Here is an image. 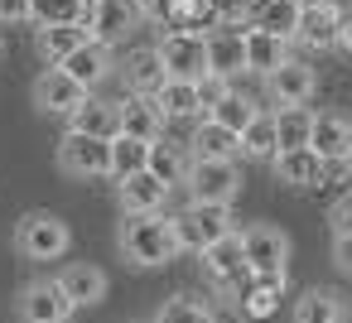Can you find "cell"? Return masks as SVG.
Masks as SVG:
<instances>
[{
  "instance_id": "b9f144b4",
  "label": "cell",
  "mask_w": 352,
  "mask_h": 323,
  "mask_svg": "<svg viewBox=\"0 0 352 323\" xmlns=\"http://www.w3.org/2000/svg\"><path fill=\"white\" fill-rule=\"evenodd\" d=\"M333 265L342 275H352V236H333Z\"/></svg>"
},
{
  "instance_id": "603a6c76",
  "label": "cell",
  "mask_w": 352,
  "mask_h": 323,
  "mask_svg": "<svg viewBox=\"0 0 352 323\" xmlns=\"http://www.w3.org/2000/svg\"><path fill=\"white\" fill-rule=\"evenodd\" d=\"M241 49H246V73H261V78H270L275 68L289 63V44L275 34H261V30H241Z\"/></svg>"
},
{
  "instance_id": "f35d334b",
  "label": "cell",
  "mask_w": 352,
  "mask_h": 323,
  "mask_svg": "<svg viewBox=\"0 0 352 323\" xmlns=\"http://www.w3.org/2000/svg\"><path fill=\"white\" fill-rule=\"evenodd\" d=\"M212 5H217V25L236 30V25L251 20V5H256V0H212Z\"/></svg>"
},
{
  "instance_id": "60d3db41",
  "label": "cell",
  "mask_w": 352,
  "mask_h": 323,
  "mask_svg": "<svg viewBox=\"0 0 352 323\" xmlns=\"http://www.w3.org/2000/svg\"><path fill=\"white\" fill-rule=\"evenodd\" d=\"M30 20V0H0V25H25Z\"/></svg>"
},
{
  "instance_id": "4dcf8cb0",
  "label": "cell",
  "mask_w": 352,
  "mask_h": 323,
  "mask_svg": "<svg viewBox=\"0 0 352 323\" xmlns=\"http://www.w3.org/2000/svg\"><path fill=\"white\" fill-rule=\"evenodd\" d=\"M145 169H150L169 193H174V188L184 183V174H188V150H184V145H174V140H155V145H150Z\"/></svg>"
},
{
  "instance_id": "30bf717a",
  "label": "cell",
  "mask_w": 352,
  "mask_h": 323,
  "mask_svg": "<svg viewBox=\"0 0 352 323\" xmlns=\"http://www.w3.org/2000/svg\"><path fill=\"white\" fill-rule=\"evenodd\" d=\"M140 0H92V15H87V34L97 44H121L140 30Z\"/></svg>"
},
{
  "instance_id": "7c38bea8",
  "label": "cell",
  "mask_w": 352,
  "mask_h": 323,
  "mask_svg": "<svg viewBox=\"0 0 352 323\" xmlns=\"http://www.w3.org/2000/svg\"><path fill=\"white\" fill-rule=\"evenodd\" d=\"M338 25H342V5H333V0H299V20H294L299 44L338 49Z\"/></svg>"
},
{
  "instance_id": "6da1fadb",
  "label": "cell",
  "mask_w": 352,
  "mask_h": 323,
  "mask_svg": "<svg viewBox=\"0 0 352 323\" xmlns=\"http://www.w3.org/2000/svg\"><path fill=\"white\" fill-rule=\"evenodd\" d=\"M121 256L140 270H155V265H169L179 256V241H174V222L164 212H126L121 222Z\"/></svg>"
},
{
  "instance_id": "ee69618b",
  "label": "cell",
  "mask_w": 352,
  "mask_h": 323,
  "mask_svg": "<svg viewBox=\"0 0 352 323\" xmlns=\"http://www.w3.org/2000/svg\"><path fill=\"white\" fill-rule=\"evenodd\" d=\"M347 164H352V155H347Z\"/></svg>"
},
{
  "instance_id": "7a4b0ae2",
  "label": "cell",
  "mask_w": 352,
  "mask_h": 323,
  "mask_svg": "<svg viewBox=\"0 0 352 323\" xmlns=\"http://www.w3.org/2000/svg\"><path fill=\"white\" fill-rule=\"evenodd\" d=\"M184 188H188V203L232 208V198L241 193V169L236 164H222V159H188Z\"/></svg>"
},
{
  "instance_id": "ac0fdd59",
  "label": "cell",
  "mask_w": 352,
  "mask_h": 323,
  "mask_svg": "<svg viewBox=\"0 0 352 323\" xmlns=\"http://www.w3.org/2000/svg\"><path fill=\"white\" fill-rule=\"evenodd\" d=\"M265 82H270V97H275L280 107H304V102L318 92V78H314V68H309V63H299V58H289L285 68H275Z\"/></svg>"
},
{
  "instance_id": "9a60e30c",
  "label": "cell",
  "mask_w": 352,
  "mask_h": 323,
  "mask_svg": "<svg viewBox=\"0 0 352 323\" xmlns=\"http://www.w3.org/2000/svg\"><path fill=\"white\" fill-rule=\"evenodd\" d=\"M82 92H92V87H102L107 78H111V68H116V58H111V49L107 44H97V39H87L78 54H68L63 63H58Z\"/></svg>"
},
{
  "instance_id": "74e56055",
  "label": "cell",
  "mask_w": 352,
  "mask_h": 323,
  "mask_svg": "<svg viewBox=\"0 0 352 323\" xmlns=\"http://www.w3.org/2000/svg\"><path fill=\"white\" fill-rule=\"evenodd\" d=\"M193 92H198V111L208 116V111H212V107H217V102H222V97L232 92V82H222V78H212V73H203V78L193 82Z\"/></svg>"
},
{
  "instance_id": "e0dca14e",
  "label": "cell",
  "mask_w": 352,
  "mask_h": 323,
  "mask_svg": "<svg viewBox=\"0 0 352 323\" xmlns=\"http://www.w3.org/2000/svg\"><path fill=\"white\" fill-rule=\"evenodd\" d=\"M208 73L222 82H236L246 73V49H241V30H212L208 34Z\"/></svg>"
},
{
  "instance_id": "8fae6325",
  "label": "cell",
  "mask_w": 352,
  "mask_h": 323,
  "mask_svg": "<svg viewBox=\"0 0 352 323\" xmlns=\"http://www.w3.org/2000/svg\"><path fill=\"white\" fill-rule=\"evenodd\" d=\"M15 313H20V323H68L73 304L58 289V280H30L15 299Z\"/></svg>"
},
{
  "instance_id": "f546056e",
  "label": "cell",
  "mask_w": 352,
  "mask_h": 323,
  "mask_svg": "<svg viewBox=\"0 0 352 323\" xmlns=\"http://www.w3.org/2000/svg\"><path fill=\"white\" fill-rule=\"evenodd\" d=\"M87 39H92V34H87V25H44L34 44H39V58L58 68V63H63L68 54H78Z\"/></svg>"
},
{
  "instance_id": "52a82bcc",
  "label": "cell",
  "mask_w": 352,
  "mask_h": 323,
  "mask_svg": "<svg viewBox=\"0 0 352 323\" xmlns=\"http://www.w3.org/2000/svg\"><path fill=\"white\" fill-rule=\"evenodd\" d=\"M58 169L68 179H107L111 174V140H92V135L68 131L58 140Z\"/></svg>"
},
{
  "instance_id": "ffe728a7",
  "label": "cell",
  "mask_w": 352,
  "mask_h": 323,
  "mask_svg": "<svg viewBox=\"0 0 352 323\" xmlns=\"http://www.w3.org/2000/svg\"><path fill=\"white\" fill-rule=\"evenodd\" d=\"M285 280H289V275H246V285L232 294V304H241L246 318H270V313L280 309Z\"/></svg>"
},
{
  "instance_id": "8d00e7d4",
  "label": "cell",
  "mask_w": 352,
  "mask_h": 323,
  "mask_svg": "<svg viewBox=\"0 0 352 323\" xmlns=\"http://www.w3.org/2000/svg\"><path fill=\"white\" fill-rule=\"evenodd\" d=\"M145 159H150V145H140V140H131V135H116V140H111V179H116V183L131 179V174H140Z\"/></svg>"
},
{
  "instance_id": "83f0119b",
  "label": "cell",
  "mask_w": 352,
  "mask_h": 323,
  "mask_svg": "<svg viewBox=\"0 0 352 323\" xmlns=\"http://www.w3.org/2000/svg\"><path fill=\"white\" fill-rule=\"evenodd\" d=\"M150 107L160 111V121H193V116H203V111H198V92H193V82H184V78H164L160 92L150 97Z\"/></svg>"
},
{
  "instance_id": "5b68a950",
  "label": "cell",
  "mask_w": 352,
  "mask_h": 323,
  "mask_svg": "<svg viewBox=\"0 0 352 323\" xmlns=\"http://www.w3.org/2000/svg\"><path fill=\"white\" fill-rule=\"evenodd\" d=\"M140 15L164 25L169 34H203L208 25H217L212 0H140Z\"/></svg>"
},
{
  "instance_id": "ba28073f",
  "label": "cell",
  "mask_w": 352,
  "mask_h": 323,
  "mask_svg": "<svg viewBox=\"0 0 352 323\" xmlns=\"http://www.w3.org/2000/svg\"><path fill=\"white\" fill-rule=\"evenodd\" d=\"M203 275H208V285L222 289V294H236V289L246 285L251 265H246V251H241V232H227L222 241H212V246L203 251Z\"/></svg>"
},
{
  "instance_id": "2e32d148",
  "label": "cell",
  "mask_w": 352,
  "mask_h": 323,
  "mask_svg": "<svg viewBox=\"0 0 352 323\" xmlns=\"http://www.w3.org/2000/svg\"><path fill=\"white\" fill-rule=\"evenodd\" d=\"M68 131H78V135H92V140H116L121 135V107L116 102H107V97H82V107L68 116Z\"/></svg>"
},
{
  "instance_id": "d6986e66",
  "label": "cell",
  "mask_w": 352,
  "mask_h": 323,
  "mask_svg": "<svg viewBox=\"0 0 352 323\" xmlns=\"http://www.w3.org/2000/svg\"><path fill=\"white\" fill-rule=\"evenodd\" d=\"M58 289L68 294V304H73V309H92V304H102V299H107V275H102L97 265H87V260H73V265H63Z\"/></svg>"
},
{
  "instance_id": "7bdbcfd3",
  "label": "cell",
  "mask_w": 352,
  "mask_h": 323,
  "mask_svg": "<svg viewBox=\"0 0 352 323\" xmlns=\"http://www.w3.org/2000/svg\"><path fill=\"white\" fill-rule=\"evenodd\" d=\"M338 49H347V54H352V5L342 10V25H338Z\"/></svg>"
},
{
  "instance_id": "4fadbf2b",
  "label": "cell",
  "mask_w": 352,
  "mask_h": 323,
  "mask_svg": "<svg viewBox=\"0 0 352 323\" xmlns=\"http://www.w3.org/2000/svg\"><path fill=\"white\" fill-rule=\"evenodd\" d=\"M82 87L63 73V68H44L39 78H34V107L44 111V116H73L78 107H82Z\"/></svg>"
},
{
  "instance_id": "d590c367",
  "label": "cell",
  "mask_w": 352,
  "mask_h": 323,
  "mask_svg": "<svg viewBox=\"0 0 352 323\" xmlns=\"http://www.w3.org/2000/svg\"><path fill=\"white\" fill-rule=\"evenodd\" d=\"M155 323H217L212 318V304L198 299V294H169L155 313Z\"/></svg>"
},
{
  "instance_id": "cb8c5ba5",
  "label": "cell",
  "mask_w": 352,
  "mask_h": 323,
  "mask_svg": "<svg viewBox=\"0 0 352 323\" xmlns=\"http://www.w3.org/2000/svg\"><path fill=\"white\" fill-rule=\"evenodd\" d=\"M121 78H126V87H131V97H155V92H160V82H164V68H160L155 44L131 49V54H126V63H121Z\"/></svg>"
},
{
  "instance_id": "d6a6232c",
  "label": "cell",
  "mask_w": 352,
  "mask_h": 323,
  "mask_svg": "<svg viewBox=\"0 0 352 323\" xmlns=\"http://www.w3.org/2000/svg\"><path fill=\"white\" fill-rule=\"evenodd\" d=\"M92 0H30V20L44 25H87Z\"/></svg>"
},
{
  "instance_id": "3957f363",
  "label": "cell",
  "mask_w": 352,
  "mask_h": 323,
  "mask_svg": "<svg viewBox=\"0 0 352 323\" xmlns=\"http://www.w3.org/2000/svg\"><path fill=\"white\" fill-rule=\"evenodd\" d=\"M169 222H174L179 251H193V256H203L212 241H222V236L232 232V212H227V208H208V203H188V208L174 212Z\"/></svg>"
},
{
  "instance_id": "e575fe53",
  "label": "cell",
  "mask_w": 352,
  "mask_h": 323,
  "mask_svg": "<svg viewBox=\"0 0 352 323\" xmlns=\"http://www.w3.org/2000/svg\"><path fill=\"white\" fill-rule=\"evenodd\" d=\"M256 111H261V107H256V97H241V92L232 87V92H227V97H222V102H217V107L208 111V121L227 126L232 135H241V131H246V126L256 121Z\"/></svg>"
},
{
  "instance_id": "277c9868",
  "label": "cell",
  "mask_w": 352,
  "mask_h": 323,
  "mask_svg": "<svg viewBox=\"0 0 352 323\" xmlns=\"http://www.w3.org/2000/svg\"><path fill=\"white\" fill-rule=\"evenodd\" d=\"M68 222L54 217V212H25L15 222V251L25 260H58L68 251Z\"/></svg>"
},
{
  "instance_id": "5bb4252c",
  "label": "cell",
  "mask_w": 352,
  "mask_h": 323,
  "mask_svg": "<svg viewBox=\"0 0 352 323\" xmlns=\"http://www.w3.org/2000/svg\"><path fill=\"white\" fill-rule=\"evenodd\" d=\"M309 150H314L323 164H347V155H352V121H347L342 111H323V116H314Z\"/></svg>"
},
{
  "instance_id": "836d02e7",
  "label": "cell",
  "mask_w": 352,
  "mask_h": 323,
  "mask_svg": "<svg viewBox=\"0 0 352 323\" xmlns=\"http://www.w3.org/2000/svg\"><path fill=\"white\" fill-rule=\"evenodd\" d=\"M236 140H241V155L246 159H275L280 155V145H275V111H256V121Z\"/></svg>"
},
{
  "instance_id": "d4e9b609",
  "label": "cell",
  "mask_w": 352,
  "mask_h": 323,
  "mask_svg": "<svg viewBox=\"0 0 352 323\" xmlns=\"http://www.w3.org/2000/svg\"><path fill=\"white\" fill-rule=\"evenodd\" d=\"M188 145H193L188 159H222V164H236V155H241V140H236L227 126L208 121V116L193 126V140H188Z\"/></svg>"
},
{
  "instance_id": "f1b7e54d",
  "label": "cell",
  "mask_w": 352,
  "mask_h": 323,
  "mask_svg": "<svg viewBox=\"0 0 352 323\" xmlns=\"http://www.w3.org/2000/svg\"><path fill=\"white\" fill-rule=\"evenodd\" d=\"M116 107H121V135H131V140H140V145L164 140V121H160V111L150 107V97H126V102H116Z\"/></svg>"
},
{
  "instance_id": "484cf974",
  "label": "cell",
  "mask_w": 352,
  "mask_h": 323,
  "mask_svg": "<svg viewBox=\"0 0 352 323\" xmlns=\"http://www.w3.org/2000/svg\"><path fill=\"white\" fill-rule=\"evenodd\" d=\"M116 193H121V208H126V212H164V203H169V188H164L150 169L121 179Z\"/></svg>"
},
{
  "instance_id": "9c48e42d",
  "label": "cell",
  "mask_w": 352,
  "mask_h": 323,
  "mask_svg": "<svg viewBox=\"0 0 352 323\" xmlns=\"http://www.w3.org/2000/svg\"><path fill=\"white\" fill-rule=\"evenodd\" d=\"M160 54V68L164 78H184V82H198L208 73V34H164L155 44Z\"/></svg>"
},
{
  "instance_id": "ab89813d",
  "label": "cell",
  "mask_w": 352,
  "mask_h": 323,
  "mask_svg": "<svg viewBox=\"0 0 352 323\" xmlns=\"http://www.w3.org/2000/svg\"><path fill=\"white\" fill-rule=\"evenodd\" d=\"M328 222H333V236H352V193H342V198L333 203Z\"/></svg>"
},
{
  "instance_id": "44dd1931",
  "label": "cell",
  "mask_w": 352,
  "mask_h": 323,
  "mask_svg": "<svg viewBox=\"0 0 352 323\" xmlns=\"http://www.w3.org/2000/svg\"><path fill=\"white\" fill-rule=\"evenodd\" d=\"M294 323H347V299L328 285H309L294 299Z\"/></svg>"
},
{
  "instance_id": "4316f807",
  "label": "cell",
  "mask_w": 352,
  "mask_h": 323,
  "mask_svg": "<svg viewBox=\"0 0 352 323\" xmlns=\"http://www.w3.org/2000/svg\"><path fill=\"white\" fill-rule=\"evenodd\" d=\"M294 20H299V0H256L246 30H261V34H275V39L289 44L294 39Z\"/></svg>"
},
{
  "instance_id": "8992f818",
  "label": "cell",
  "mask_w": 352,
  "mask_h": 323,
  "mask_svg": "<svg viewBox=\"0 0 352 323\" xmlns=\"http://www.w3.org/2000/svg\"><path fill=\"white\" fill-rule=\"evenodd\" d=\"M241 251L251 275H289V236L270 222H251L241 232Z\"/></svg>"
},
{
  "instance_id": "7402d4cb",
  "label": "cell",
  "mask_w": 352,
  "mask_h": 323,
  "mask_svg": "<svg viewBox=\"0 0 352 323\" xmlns=\"http://www.w3.org/2000/svg\"><path fill=\"white\" fill-rule=\"evenodd\" d=\"M270 164H275V179H280L285 188H318L323 174H328V164H323L314 150H285V155H275Z\"/></svg>"
},
{
  "instance_id": "1f68e13d",
  "label": "cell",
  "mask_w": 352,
  "mask_h": 323,
  "mask_svg": "<svg viewBox=\"0 0 352 323\" xmlns=\"http://www.w3.org/2000/svg\"><path fill=\"white\" fill-rule=\"evenodd\" d=\"M309 131H314V111L309 107H280L275 111V145L285 150H309Z\"/></svg>"
}]
</instances>
